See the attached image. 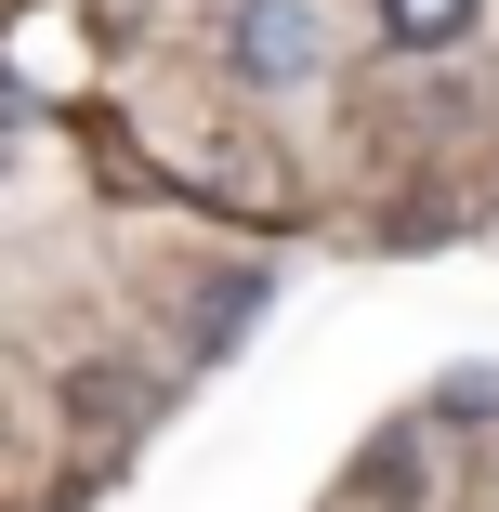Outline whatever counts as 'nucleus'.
Here are the masks:
<instances>
[{
	"mask_svg": "<svg viewBox=\"0 0 499 512\" xmlns=\"http://www.w3.org/2000/svg\"><path fill=\"white\" fill-rule=\"evenodd\" d=\"M316 66H329V40H316V14H303V0H250V14H237V79L303 92Z\"/></svg>",
	"mask_w": 499,
	"mask_h": 512,
	"instance_id": "nucleus-1",
	"label": "nucleus"
},
{
	"mask_svg": "<svg viewBox=\"0 0 499 512\" xmlns=\"http://www.w3.org/2000/svg\"><path fill=\"white\" fill-rule=\"evenodd\" d=\"M381 40L394 53H460L473 40V0H381Z\"/></svg>",
	"mask_w": 499,
	"mask_h": 512,
	"instance_id": "nucleus-2",
	"label": "nucleus"
},
{
	"mask_svg": "<svg viewBox=\"0 0 499 512\" xmlns=\"http://www.w3.org/2000/svg\"><path fill=\"white\" fill-rule=\"evenodd\" d=\"M368 499H381V512H394V499H434V460H408V447L368 460Z\"/></svg>",
	"mask_w": 499,
	"mask_h": 512,
	"instance_id": "nucleus-3",
	"label": "nucleus"
}]
</instances>
